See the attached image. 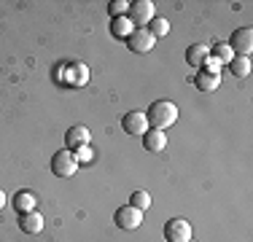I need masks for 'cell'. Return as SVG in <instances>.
Masks as SVG:
<instances>
[{"label":"cell","instance_id":"1","mask_svg":"<svg viewBox=\"0 0 253 242\" xmlns=\"http://www.w3.org/2000/svg\"><path fill=\"white\" fill-rule=\"evenodd\" d=\"M146 119H148V126H151V129L165 132L167 126H172L178 121V105L170 100H156L146 111Z\"/></svg>","mask_w":253,"mask_h":242},{"label":"cell","instance_id":"2","mask_svg":"<svg viewBox=\"0 0 253 242\" xmlns=\"http://www.w3.org/2000/svg\"><path fill=\"white\" fill-rule=\"evenodd\" d=\"M51 172L57 175V178H73L78 172V161H76L73 151H68V148L57 151V154L51 156Z\"/></svg>","mask_w":253,"mask_h":242},{"label":"cell","instance_id":"3","mask_svg":"<svg viewBox=\"0 0 253 242\" xmlns=\"http://www.w3.org/2000/svg\"><path fill=\"white\" fill-rule=\"evenodd\" d=\"M226 43L234 51V57H251V51H253V30L251 27H237Z\"/></svg>","mask_w":253,"mask_h":242},{"label":"cell","instance_id":"4","mask_svg":"<svg viewBox=\"0 0 253 242\" xmlns=\"http://www.w3.org/2000/svg\"><path fill=\"white\" fill-rule=\"evenodd\" d=\"M165 240L167 242H189L194 240V229L186 218H172L165 223Z\"/></svg>","mask_w":253,"mask_h":242},{"label":"cell","instance_id":"5","mask_svg":"<svg viewBox=\"0 0 253 242\" xmlns=\"http://www.w3.org/2000/svg\"><path fill=\"white\" fill-rule=\"evenodd\" d=\"M113 221H116V226L124 229V232H135L143 223V213L135 210L132 204H122V207L116 210V215H113Z\"/></svg>","mask_w":253,"mask_h":242},{"label":"cell","instance_id":"6","mask_svg":"<svg viewBox=\"0 0 253 242\" xmlns=\"http://www.w3.org/2000/svg\"><path fill=\"white\" fill-rule=\"evenodd\" d=\"M154 8H156V5L151 3V0H135V3H129V11H126V16H129L132 24L143 27V24H151V19H154Z\"/></svg>","mask_w":253,"mask_h":242},{"label":"cell","instance_id":"7","mask_svg":"<svg viewBox=\"0 0 253 242\" xmlns=\"http://www.w3.org/2000/svg\"><path fill=\"white\" fill-rule=\"evenodd\" d=\"M122 129L126 135H140L143 137L151 126H148V119L143 111H129V113H124V119H122Z\"/></svg>","mask_w":253,"mask_h":242},{"label":"cell","instance_id":"8","mask_svg":"<svg viewBox=\"0 0 253 242\" xmlns=\"http://www.w3.org/2000/svg\"><path fill=\"white\" fill-rule=\"evenodd\" d=\"M126 43H129V48H132L135 54H148V51L156 46V38L148 33L146 27H135V33L126 38Z\"/></svg>","mask_w":253,"mask_h":242},{"label":"cell","instance_id":"9","mask_svg":"<svg viewBox=\"0 0 253 242\" xmlns=\"http://www.w3.org/2000/svg\"><path fill=\"white\" fill-rule=\"evenodd\" d=\"M89 140H92V135H89L86 126L76 124L68 129V135H65V145H68V151H76V148H84V145H89Z\"/></svg>","mask_w":253,"mask_h":242},{"label":"cell","instance_id":"10","mask_svg":"<svg viewBox=\"0 0 253 242\" xmlns=\"http://www.w3.org/2000/svg\"><path fill=\"white\" fill-rule=\"evenodd\" d=\"M19 226L25 234H38L43 232V215L38 213V210H33V213H22L19 215Z\"/></svg>","mask_w":253,"mask_h":242},{"label":"cell","instance_id":"11","mask_svg":"<svg viewBox=\"0 0 253 242\" xmlns=\"http://www.w3.org/2000/svg\"><path fill=\"white\" fill-rule=\"evenodd\" d=\"M62 70H65V83H70V86H84L89 81L86 65H70V68H62Z\"/></svg>","mask_w":253,"mask_h":242},{"label":"cell","instance_id":"12","mask_svg":"<svg viewBox=\"0 0 253 242\" xmlns=\"http://www.w3.org/2000/svg\"><path fill=\"white\" fill-rule=\"evenodd\" d=\"M167 145V135L159 129H148L146 135H143V148L151 151V154H159V151H165Z\"/></svg>","mask_w":253,"mask_h":242},{"label":"cell","instance_id":"13","mask_svg":"<svg viewBox=\"0 0 253 242\" xmlns=\"http://www.w3.org/2000/svg\"><path fill=\"white\" fill-rule=\"evenodd\" d=\"M208 57H210V46H205V43H194V46L186 48V62L191 68H202Z\"/></svg>","mask_w":253,"mask_h":242},{"label":"cell","instance_id":"14","mask_svg":"<svg viewBox=\"0 0 253 242\" xmlns=\"http://www.w3.org/2000/svg\"><path fill=\"white\" fill-rule=\"evenodd\" d=\"M194 83H197V89H200V92H215V89L221 86V76H213V73L200 70L194 76Z\"/></svg>","mask_w":253,"mask_h":242},{"label":"cell","instance_id":"15","mask_svg":"<svg viewBox=\"0 0 253 242\" xmlns=\"http://www.w3.org/2000/svg\"><path fill=\"white\" fill-rule=\"evenodd\" d=\"M35 204H38V199H35L33 191H16L14 207H16V213H19V215H22V213H33Z\"/></svg>","mask_w":253,"mask_h":242},{"label":"cell","instance_id":"16","mask_svg":"<svg viewBox=\"0 0 253 242\" xmlns=\"http://www.w3.org/2000/svg\"><path fill=\"white\" fill-rule=\"evenodd\" d=\"M111 30L116 38H129L132 33H135V24L129 22V16H116V19L111 22Z\"/></svg>","mask_w":253,"mask_h":242},{"label":"cell","instance_id":"17","mask_svg":"<svg viewBox=\"0 0 253 242\" xmlns=\"http://www.w3.org/2000/svg\"><path fill=\"white\" fill-rule=\"evenodd\" d=\"M210 57H213L215 62H218L221 68H224V65H229V62L234 59V51L229 48V43H215L213 48H210Z\"/></svg>","mask_w":253,"mask_h":242},{"label":"cell","instance_id":"18","mask_svg":"<svg viewBox=\"0 0 253 242\" xmlns=\"http://www.w3.org/2000/svg\"><path fill=\"white\" fill-rule=\"evenodd\" d=\"M129 204L135 210H140V213H146V210L151 207V194H148V191H135L129 197Z\"/></svg>","mask_w":253,"mask_h":242},{"label":"cell","instance_id":"19","mask_svg":"<svg viewBox=\"0 0 253 242\" xmlns=\"http://www.w3.org/2000/svg\"><path fill=\"white\" fill-rule=\"evenodd\" d=\"M229 68H232V73L237 78H245L251 73V57H234L232 62H229Z\"/></svg>","mask_w":253,"mask_h":242},{"label":"cell","instance_id":"20","mask_svg":"<svg viewBox=\"0 0 253 242\" xmlns=\"http://www.w3.org/2000/svg\"><path fill=\"white\" fill-rule=\"evenodd\" d=\"M148 33H151L154 38H162V35L170 33V22L162 19V16H154V19H151V30H148Z\"/></svg>","mask_w":253,"mask_h":242},{"label":"cell","instance_id":"21","mask_svg":"<svg viewBox=\"0 0 253 242\" xmlns=\"http://www.w3.org/2000/svg\"><path fill=\"white\" fill-rule=\"evenodd\" d=\"M108 8H111L113 19H116V16H126V11H129V3H126V0H113Z\"/></svg>","mask_w":253,"mask_h":242},{"label":"cell","instance_id":"22","mask_svg":"<svg viewBox=\"0 0 253 242\" xmlns=\"http://www.w3.org/2000/svg\"><path fill=\"white\" fill-rule=\"evenodd\" d=\"M73 156H76L78 164H81V161H92V159H94V151L89 148V145H84V148H76V151H73Z\"/></svg>","mask_w":253,"mask_h":242},{"label":"cell","instance_id":"23","mask_svg":"<svg viewBox=\"0 0 253 242\" xmlns=\"http://www.w3.org/2000/svg\"><path fill=\"white\" fill-rule=\"evenodd\" d=\"M5 199H8V197H5V191H3V189H0V210H3V207H5Z\"/></svg>","mask_w":253,"mask_h":242},{"label":"cell","instance_id":"24","mask_svg":"<svg viewBox=\"0 0 253 242\" xmlns=\"http://www.w3.org/2000/svg\"><path fill=\"white\" fill-rule=\"evenodd\" d=\"M189 242H197V240H189Z\"/></svg>","mask_w":253,"mask_h":242}]
</instances>
